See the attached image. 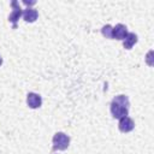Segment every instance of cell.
Here are the masks:
<instances>
[{"instance_id":"cell-7","label":"cell","mask_w":154,"mask_h":154,"mask_svg":"<svg viewBox=\"0 0 154 154\" xmlns=\"http://www.w3.org/2000/svg\"><path fill=\"white\" fill-rule=\"evenodd\" d=\"M37 17H38V13H37V11H36L35 8L28 7V8L24 10V12H23V18H24L25 22L32 23V22H35V20L37 19Z\"/></svg>"},{"instance_id":"cell-2","label":"cell","mask_w":154,"mask_h":154,"mask_svg":"<svg viewBox=\"0 0 154 154\" xmlns=\"http://www.w3.org/2000/svg\"><path fill=\"white\" fill-rule=\"evenodd\" d=\"M70 138L64 132H57L53 136V149L58 150H65L69 147Z\"/></svg>"},{"instance_id":"cell-10","label":"cell","mask_w":154,"mask_h":154,"mask_svg":"<svg viewBox=\"0 0 154 154\" xmlns=\"http://www.w3.org/2000/svg\"><path fill=\"white\" fill-rule=\"evenodd\" d=\"M1 64H2V58L0 57V65H1Z\"/></svg>"},{"instance_id":"cell-3","label":"cell","mask_w":154,"mask_h":154,"mask_svg":"<svg viewBox=\"0 0 154 154\" xmlns=\"http://www.w3.org/2000/svg\"><path fill=\"white\" fill-rule=\"evenodd\" d=\"M11 6L13 7V10H12L11 14L8 16V20L13 24V29H16L17 28V20L20 18V16L23 14V12H22V8L19 7V5H18L17 1H12L11 2Z\"/></svg>"},{"instance_id":"cell-9","label":"cell","mask_w":154,"mask_h":154,"mask_svg":"<svg viewBox=\"0 0 154 154\" xmlns=\"http://www.w3.org/2000/svg\"><path fill=\"white\" fill-rule=\"evenodd\" d=\"M101 32H102V35H103L106 38H112V26H111V25H105V26H102Z\"/></svg>"},{"instance_id":"cell-8","label":"cell","mask_w":154,"mask_h":154,"mask_svg":"<svg viewBox=\"0 0 154 154\" xmlns=\"http://www.w3.org/2000/svg\"><path fill=\"white\" fill-rule=\"evenodd\" d=\"M137 42V35L134 34V32H128L126 37L124 38V42H123V46L124 48L126 49H131V47Z\"/></svg>"},{"instance_id":"cell-1","label":"cell","mask_w":154,"mask_h":154,"mask_svg":"<svg viewBox=\"0 0 154 154\" xmlns=\"http://www.w3.org/2000/svg\"><path fill=\"white\" fill-rule=\"evenodd\" d=\"M129 99L126 95H118L116 96L112 102H111V114L113 116V118L117 119H122L123 117H128L129 114Z\"/></svg>"},{"instance_id":"cell-4","label":"cell","mask_w":154,"mask_h":154,"mask_svg":"<svg viewBox=\"0 0 154 154\" xmlns=\"http://www.w3.org/2000/svg\"><path fill=\"white\" fill-rule=\"evenodd\" d=\"M126 35H128V29L124 24H117L114 28H112V38L124 40Z\"/></svg>"},{"instance_id":"cell-5","label":"cell","mask_w":154,"mask_h":154,"mask_svg":"<svg viewBox=\"0 0 154 154\" xmlns=\"http://www.w3.org/2000/svg\"><path fill=\"white\" fill-rule=\"evenodd\" d=\"M118 128L122 132H129L131 130H134L135 128V123L131 118L129 117H123L122 119H119V123H118Z\"/></svg>"},{"instance_id":"cell-6","label":"cell","mask_w":154,"mask_h":154,"mask_svg":"<svg viewBox=\"0 0 154 154\" xmlns=\"http://www.w3.org/2000/svg\"><path fill=\"white\" fill-rule=\"evenodd\" d=\"M26 103L30 108H38L42 105V99L36 93H29L26 95Z\"/></svg>"}]
</instances>
